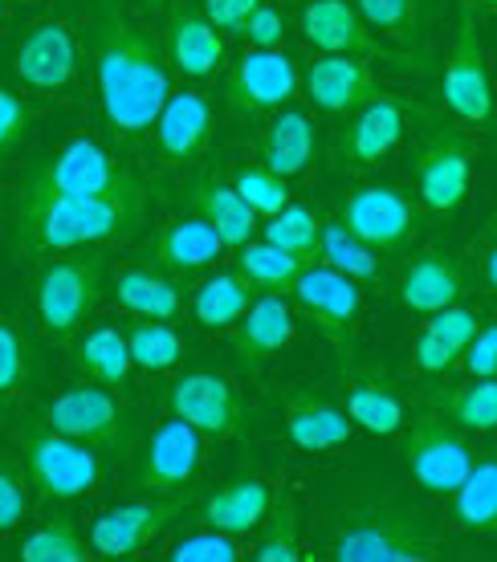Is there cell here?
<instances>
[{"mask_svg":"<svg viewBox=\"0 0 497 562\" xmlns=\"http://www.w3.org/2000/svg\"><path fill=\"white\" fill-rule=\"evenodd\" d=\"M86 29H90L106 127L118 143H139L143 135H151L171 94V78L156 37L123 9V0H94Z\"/></svg>","mask_w":497,"mask_h":562,"instance_id":"obj_1","label":"cell"},{"mask_svg":"<svg viewBox=\"0 0 497 562\" xmlns=\"http://www.w3.org/2000/svg\"><path fill=\"white\" fill-rule=\"evenodd\" d=\"M147 196L151 188L135 171L106 196H57L42 183L25 180L13 209V245L29 257H49L127 240L147 221Z\"/></svg>","mask_w":497,"mask_h":562,"instance_id":"obj_2","label":"cell"},{"mask_svg":"<svg viewBox=\"0 0 497 562\" xmlns=\"http://www.w3.org/2000/svg\"><path fill=\"white\" fill-rule=\"evenodd\" d=\"M330 554L339 562H432L441 559V542L416 509L371 506L335 535Z\"/></svg>","mask_w":497,"mask_h":562,"instance_id":"obj_3","label":"cell"},{"mask_svg":"<svg viewBox=\"0 0 497 562\" xmlns=\"http://www.w3.org/2000/svg\"><path fill=\"white\" fill-rule=\"evenodd\" d=\"M21 457L29 485L49 502H74L102 485V452L49 424H25Z\"/></svg>","mask_w":497,"mask_h":562,"instance_id":"obj_4","label":"cell"},{"mask_svg":"<svg viewBox=\"0 0 497 562\" xmlns=\"http://www.w3.org/2000/svg\"><path fill=\"white\" fill-rule=\"evenodd\" d=\"M441 99L461 123L482 127L494 119V74H489L482 29H477V9H470V4H461V13H456L453 42H449V57H444Z\"/></svg>","mask_w":497,"mask_h":562,"instance_id":"obj_5","label":"cell"},{"mask_svg":"<svg viewBox=\"0 0 497 562\" xmlns=\"http://www.w3.org/2000/svg\"><path fill=\"white\" fill-rule=\"evenodd\" d=\"M102 261L94 257H66L42 269L37 278V323L54 342H74L86 326L90 310L99 306L102 294Z\"/></svg>","mask_w":497,"mask_h":562,"instance_id":"obj_6","label":"cell"},{"mask_svg":"<svg viewBox=\"0 0 497 562\" xmlns=\"http://www.w3.org/2000/svg\"><path fill=\"white\" fill-rule=\"evenodd\" d=\"M42 424L74 436V440H86V445H94L99 452H118L131 445L135 412L118 400L114 387H102V383L86 387L82 383V387L54 395L42 408Z\"/></svg>","mask_w":497,"mask_h":562,"instance_id":"obj_7","label":"cell"},{"mask_svg":"<svg viewBox=\"0 0 497 562\" xmlns=\"http://www.w3.org/2000/svg\"><path fill=\"white\" fill-rule=\"evenodd\" d=\"M294 294H298L306 318L318 326V335L339 351L342 363H351L359 342V314H363V294H359L355 278H347L330 266H306L294 281Z\"/></svg>","mask_w":497,"mask_h":562,"instance_id":"obj_8","label":"cell"},{"mask_svg":"<svg viewBox=\"0 0 497 562\" xmlns=\"http://www.w3.org/2000/svg\"><path fill=\"white\" fill-rule=\"evenodd\" d=\"M416 196L428 212H456L470 196L473 183V143L465 131L441 127L432 131L413 155Z\"/></svg>","mask_w":497,"mask_h":562,"instance_id":"obj_9","label":"cell"},{"mask_svg":"<svg viewBox=\"0 0 497 562\" xmlns=\"http://www.w3.org/2000/svg\"><path fill=\"white\" fill-rule=\"evenodd\" d=\"M404 464L416 485L428 493H456V485L470 477L473 452L456 424L441 412H425L413 420V432L404 440Z\"/></svg>","mask_w":497,"mask_h":562,"instance_id":"obj_10","label":"cell"},{"mask_svg":"<svg viewBox=\"0 0 497 562\" xmlns=\"http://www.w3.org/2000/svg\"><path fill=\"white\" fill-rule=\"evenodd\" d=\"M339 221L380 254H404L420 233V212L392 183H363L339 204Z\"/></svg>","mask_w":497,"mask_h":562,"instance_id":"obj_11","label":"cell"},{"mask_svg":"<svg viewBox=\"0 0 497 562\" xmlns=\"http://www.w3.org/2000/svg\"><path fill=\"white\" fill-rule=\"evenodd\" d=\"M416 106L399 99H380L363 102L359 111H351L347 119V127L339 131V139H335V164L342 171H368V168H380L387 155L396 151L404 135H408V123L416 119Z\"/></svg>","mask_w":497,"mask_h":562,"instance_id":"obj_12","label":"cell"},{"mask_svg":"<svg viewBox=\"0 0 497 562\" xmlns=\"http://www.w3.org/2000/svg\"><path fill=\"white\" fill-rule=\"evenodd\" d=\"M82 70V54H78V33L70 21L61 16H45L21 33L13 54V74L29 90H42V94H57V90H70L78 82Z\"/></svg>","mask_w":497,"mask_h":562,"instance_id":"obj_13","label":"cell"},{"mask_svg":"<svg viewBox=\"0 0 497 562\" xmlns=\"http://www.w3.org/2000/svg\"><path fill=\"white\" fill-rule=\"evenodd\" d=\"M184 509L188 497H180V493H151L147 502L106 509L90 526V547H94V554H106V559H131L143 547H151L171 521L184 518Z\"/></svg>","mask_w":497,"mask_h":562,"instance_id":"obj_14","label":"cell"},{"mask_svg":"<svg viewBox=\"0 0 497 562\" xmlns=\"http://www.w3.org/2000/svg\"><path fill=\"white\" fill-rule=\"evenodd\" d=\"M168 408L171 416L188 420L208 440H233L245 428L241 392L216 371H188V375H180L168 387Z\"/></svg>","mask_w":497,"mask_h":562,"instance_id":"obj_15","label":"cell"},{"mask_svg":"<svg viewBox=\"0 0 497 562\" xmlns=\"http://www.w3.org/2000/svg\"><path fill=\"white\" fill-rule=\"evenodd\" d=\"M204 440L208 436L196 432L180 416L163 420L143 445L135 481L151 493H184L200 473V464H204Z\"/></svg>","mask_w":497,"mask_h":562,"instance_id":"obj_16","label":"cell"},{"mask_svg":"<svg viewBox=\"0 0 497 562\" xmlns=\"http://www.w3.org/2000/svg\"><path fill=\"white\" fill-rule=\"evenodd\" d=\"M298 66L282 49H253L237 61V70L228 74L225 102L233 114H270L298 94Z\"/></svg>","mask_w":497,"mask_h":562,"instance_id":"obj_17","label":"cell"},{"mask_svg":"<svg viewBox=\"0 0 497 562\" xmlns=\"http://www.w3.org/2000/svg\"><path fill=\"white\" fill-rule=\"evenodd\" d=\"M127 176L131 171L118 168L111 151L99 147L94 139H70L66 147H57L49 159H42L29 180L57 192V196H106Z\"/></svg>","mask_w":497,"mask_h":562,"instance_id":"obj_18","label":"cell"},{"mask_svg":"<svg viewBox=\"0 0 497 562\" xmlns=\"http://www.w3.org/2000/svg\"><path fill=\"white\" fill-rule=\"evenodd\" d=\"M302 86H306V99L323 114H351L363 102L384 94V86L371 70V57L355 54H318L302 74Z\"/></svg>","mask_w":497,"mask_h":562,"instance_id":"obj_19","label":"cell"},{"mask_svg":"<svg viewBox=\"0 0 497 562\" xmlns=\"http://www.w3.org/2000/svg\"><path fill=\"white\" fill-rule=\"evenodd\" d=\"M302 33L318 54H355L396 61V54L371 33V25L359 16L351 0H306L302 4Z\"/></svg>","mask_w":497,"mask_h":562,"instance_id":"obj_20","label":"cell"},{"mask_svg":"<svg viewBox=\"0 0 497 562\" xmlns=\"http://www.w3.org/2000/svg\"><path fill=\"white\" fill-rule=\"evenodd\" d=\"M151 135H156L159 164H168V168L196 164L213 139V102L200 90H171Z\"/></svg>","mask_w":497,"mask_h":562,"instance_id":"obj_21","label":"cell"},{"mask_svg":"<svg viewBox=\"0 0 497 562\" xmlns=\"http://www.w3.org/2000/svg\"><path fill=\"white\" fill-rule=\"evenodd\" d=\"M399 302L413 314H437L465 294V266L444 245H425L399 273Z\"/></svg>","mask_w":497,"mask_h":562,"instance_id":"obj_22","label":"cell"},{"mask_svg":"<svg viewBox=\"0 0 497 562\" xmlns=\"http://www.w3.org/2000/svg\"><path fill=\"white\" fill-rule=\"evenodd\" d=\"M163 57L184 78H208L225 66V33L204 16V9L196 13L188 4H176L163 29Z\"/></svg>","mask_w":497,"mask_h":562,"instance_id":"obj_23","label":"cell"},{"mask_svg":"<svg viewBox=\"0 0 497 562\" xmlns=\"http://www.w3.org/2000/svg\"><path fill=\"white\" fill-rule=\"evenodd\" d=\"M180 196L188 200V209L204 216L208 225L221 233L228 249H241L245 240H253V228H257V212L249 209L241 200V192L233 188V183L216 180L213 171H196V176H188L180 183Z\"/></svg>","mask_w":497,"mask_h":562,"instance_id":"obj_24","label":"cell"},{"mask_svg":"<svg viewBox=\"0 0 497 562\" xmlns=\"http://www.w3.org/2000/svg\"><path fill=\"white\" fill-rule=\"evenodd\" d=\"M298 335L294 326V310L285 306L282 294H261L249 302L245 318L233 330V351L241 359V367H261L266 359L282 355Z\"/></svg>","mask_w":497,"mask_h":562,"instance_id":"obj_25","label":"cell"},{"mask_svg":"<svg viewBox=\"0 0 497 562\" xmlns=\"http://www.w3.org/2000/svg\"><path fill=\"white\" fill-rule=\"evenodd\" d=\"M257 151H261V164L273 168L278 176H285V180L302 176L314 164V155H318L314 119L306 111H294V106L270 111L266 127L257 135Z\"/></svg>","mask_w":497,"mask_h":562,"instance_id":"obj_26","label":"cell"},{"mask_svg":"<svg viewBox=\"0 0 497 562\" xmlns=\"http://www.w3.org/2000/svg\"><path fill=\"white\" fill-rule=\"evenodd\" d=\"M273 497L278 493L270 490L266 477H233L204 502L200 518H204V526H213V530L241 538L249 530H261V521L270 518L273 509Z\"/></svg>","mask_w":497,"mask_h":562,"instance_id":"obj_27","label":"cell"},{"mask_svg":"<svg viewBox=\"0 0 497 562\" xmlns=\"http://www.w3.org/2000/svg\"><path fill=\"white\" fill-rule=\"evenodd\" d=\"M225 249L228 245L221 240V233H216L204 216H196V212H192V216H171L156 237V261L168 269V273H176V278L213 266Z\"/></svg>","mask_w":497,"mask_h":562,"instance_id":"obj_28","label":"cell"},{"mask_svg":"<svg viewBox=\"0 0 497 562\" xmlns=\"http://www.w3.org/2000/svg\"><path fill=\"white\" fill-rule=\"evenodd\" d=\"M342 395H347V416L375 436H396L408 420L404 400L371 371H347L342 367Z\"/></svg>","mask_w":497,"mask_h":562,"instance_id":"obj_29","label":"cell"},{"mask_svg":"<svg viewBox=\"0 0 497 562\" xmlns=\"http://www.w3.org/2000/svg\"><path fill=\"white\" fill-rule=\"evenodd\" d=\"M285 432L306 452H327L351 440V420L335 404L310 392H294L285 404Z\"/></svg>","mask_w":497,"mask_h":562,"instance_id":"obj_30","label":"cell"},{"mask_svg":"<svg viewBox=\"0 0 497 562\" xmlns=\"http://www.w3.org/2000/svg\"><path fill=\"white\" fill-rule=\"evenodd\" d=\"M114 297L135 318H163V323H171L184 310L180 285L163 278V273H156V269H118L114 273Z\"/></svg>","mask_w":497,"mask_h":562,"instance_id":"obj_31","label":"cell"},{"mask_svg":"<svg viewBox=\"0 0 497 562\" xmlns=\"http://www.w3.org/2000/svg\"><path fill=\"white\" fill-rule=\"evenodd\" d=\"M74 363L82 371L90 383H102V387H123L131 380V347H127V335L123 330H114V326H94L90 335L74 347Z\"/></svg>","mask_w":497,"mask_h":562,"instance_id":"obj_32","label":"cell"},{"mask_svg":"<svg viewBox=\"0 0 497 562\" xmlns=\"http://www.w3.org/2000/svg\"><path fill=\"white\" fill-rule=\"evenodd\" d=\"M453 518L470 535H497V457L473 461L470 477L453 493Z\"/></svg>","mask_w":497,"mask_h":562,"instance_id":"obj_33","label":"cell"},{"mask_svg":"<svg viewBox=\"0 0 497 562\" xmlns=\"http://www.w3.org/2000/svg\"><path fill=\"white\" fill-rule=\"evenodd\" d=\"M253 294L257 290L237 273V269H233V273H216V278H208L196 290L192 314H196V323L204 326V330H228V326H237L245 318Z\"/></svg>","mask_w":497,"mask_h":562,"instance_id":"obj_34","label":"cell"},{"mask_svg":"<svg viewBox=\"0 0 497 562\" xmlns=\"http://www.w3.org/2000/svg\"><path fill=\"white\" fill-rule=\"evenodd\" d=\"M444 420L461 432H494L497 428V380H473L461 387H444L432 395Z\"/></svg>","mask_w":497,"mask_h":562,"instance_id":"obj_35","label":"cell"},{"mask_svg":"<svg viewBox=\"0 0 497 562\" xmlns=\"http://www.w3.org/2000/svg\"><path fill=\"white\" fill-rule=\"evenodd\" d=\"M302 269H306V261L294 254H285V249H278L273 240H261V245L245 240L241 254H237V273H241L253 290H266V294H285V290H294V281H298Z\"/></svg>","mask_w":497,"mask_h":562,"instance_id":"obj_36","label":"cell"},{"mask_svg":"<svg viewBox=\"0 0 497 562\" xmlns=\"http://www.w3.org/2000/svg\"><path fill=\"white\" fill-rule=\"evenodd\" d=\"M318 257L330 269H339L355 281H384V266H380V249H371L368 240H359L342 221H323V249Z\"/></svg>","mask_w":497,"mask_h":562,"instance_id":"obj_37","label":"cell"},{"mask_svg":"<svg viewBox=\"0 0 497 562\" xmlns=\"http://www.w3.org/2000/svg\"><path fill=\"white\" fill-rule=\"evenodd\" d=\"M257 562H298L302 559V521H298V502L290 493L273 497L270 518L261 521V538L253 550Z\"/></svg>","mask_w":497,"mask_h":562,"instance_id":"obj_38","label":"cell"},{"mask_svg":"<svg viewBox=\"0 0 497 562\" xmlns=\"http://www.w3.org/2000/svg\"><path fill=\"white\" fill-rule=\"evenodd\" d=\"M266 240H273L278 249L302 257L306 266L318 261V249H323V216L302 204H285L282 212H273L270 225H266Z\"/></svg>","mask_w":497,"mask_h":562,"instance_id":"obj_39","label":"cell"},{"mask_svg":"<svg viewBox=\"0 0 497 562\" xmlns=\"http://www.w3.org/2000/svg\"><path fill=\"white\" fill-rule=\"evenodd\" d=\"M127 347L135 367H143V371H168V367H176L184 359V338L176 335L163 318H139V323H131Z\"/></svg>","mask_w":497,"mask_h":562,"instance_id":"obj_40","label":"cell"},{"mask_svg":"<svg viewBox=\"0 0 497 562\" xmlns=\"http://www.w3.org/2000/svg\"><path fill=\"white\" fill-rule=\"evenodd\" d=\"M25 562H86L94 554V547H86V538L78 535V526L70 518H54L37 526L33 535L16 550Z\"/></svg>","mask_w":497,"mask_h":562,"instance_id":"obj_41","label":"cell"},{"mask_svg":"<svg viewBox=\"0 0 497 562\" xmlns=\"http://www.w3.org/2000/svg\"><path fill=\"white\" fill-rule=\"evenodd\" d=\"M359 16L371 29H380V37L392 42H413L420 33V16H425V0H351Z\"/></svg>","mask_w":497,"mask_h":562,"instance_id":"obj_42","label":"cell"},{"mask_svg":"<svg viewBox=\"0 0 497 562\" xmlns=\"http://www.w3.org/2000/svg\"><path fill=\"white\" fill-rule=\"evenodd\" d=\"M33 380V351L25 330L0 314V400L21 395Z\"/></svg>","mask_w":497,"mask_h":562,"instance_id":"obj_43","label":"cell"},{"mask_svg":"<svg viewBox=\"0 0 497 562\" xmlns=\"http://www.w3.org/2000/svg\"><path fill=\"white\" fill-rule=\"evenodd\" d=\"M233 188L241 192V200L249 204L253 212H261V216H273V212H282L285 204H290V183H285V176H278L273 168H241L237 171V180H233Z\"/></svg>","mask_w":497,"mask_h":562,"instance_id":"obj_44","label":"cell"},{"mask_svg":"<svg viewBox=\"0 0 497 562\" xmlns=\"http://www.w3.org/2000/svg\"><path fill=\"white\" fill-rule=\"evenodd\" d=\"M168 554L176 562H237L241 559V542H237V535H225V530H213V526H208L204 535L180 538Z\"/></svg>","mask_w":497,"mask_h":562,"instance_id":"obj_45","label":"cell"},{"mask_svg":"<svg viewBox=\"0 0 497 562\" xmlns=\"http://www.w3.org/2000/svg\"><path fill=\"white\" fill-rule=\"evenodd\" d=\"M428 330L432 335H441L449 347H453L456 355H465V347L473 342V335L482 330V310H473V306H444L437 310V314H428Z\"/></svg>","mask_w":497,"mask_h":562,"instance_id":"obj_46","label":"cell"},{"mask_svg":"<svg viewBox=\"0 0 497 562\" xmlns=\"http://www.w3.org/2000/svg\"><path fill=\"white\" fill-rule=\"evenodd\" d=\"M29 127H33V111H29L25 99L9 94L0 86V164H9L29 139Z\"/></svg>","mask_w":497,"mask_h":562,"instance_id":"obj_47","label":"cell"},{"mask_svg":"<svg viewBox=\"0 0 497 562\" xmlns=\"http://www.w3.org/2000/svg\"><path fill=\"white\" fill-rule=\"evenodd\" d=\"M25 481L9 461H0V535L25 521Z\"/></svg>","mask_w":497,"mask_h":562,"instance_id":"obj_48","label":"cell"},{"mask_svg":"<svg viewBox=\"0 0 497 562\" xmlns=\"http://www.w3.org/2000/svg\"><path fill=\"white\" fill-rule=\"evenodd\" d=\"M461 367L470 371L473 380H497V323L482 326L473 342L461 355Z\"/></svg>","mask_w":497,"mask_h":562,"instance_id":"obj_49","label":"cell"},{"mask_svg":"<svg viewBox=\"0 0 497 562\" xmlns=\"http://www.w3.org/2000/svg\"><path fill=\"white\" fill-rule=\"evenodd\" d=\"M241 37H249L253 49H278L285 42V16L282 9H273V4H257V13L249 16V25H245Z\"/></svg>","mask_w":497,"mask_h":562,"instance_id":"obj_50","label":"cell"},{"mask_svg":"<svg viewBox=\"0 0 497 562\" xmlns=\"http://www.w3.org/2000/svg\"><path fill=\"white\" fill-rule=\"evenodd\" d=\"M257 4H261V0H204V16H208L225 37H241L245 25H249V16L257 13Z\"/></svg>","mask_w":497,"mask_h":562,"instance_id":"obj_51","label":"cell"},{"mask_svg":"<svg viewBox=\"0 0 497 562\" xmlns=\"http://www.w3.org/2000/svg\"><path fill=\"white\" fill-rule=\"evenodd\" d=\"M413 355H416V367H420L425 375H444L449 367L461 363V355H456L441 335H432L428 326L420 330V338H416V351Z\"/></svg>","mask_w":497,"mask_h":562,"instance_id":"obj_52","label":"cell"},{"mask_svg":"<svg viewBox=\"0 0 497 562\" xmlns=\"http://www.w3.org/2000/svg\"><path fill=\"white\" fill-rule=\"evenodd\" d=\"M485 245H489V257H485V266H482V278H485V285H489V294L497 297V237L485 240Z\"/></svg>","mask_w":497,"mask_h":562,"instance_id":"obj_53","label":"cell"},{"mask_svg":"<svg viewBox=\"0 0 497 562\" xmlns=\"http://www.w3.org/2000/svg\"><path fill=\"white\" fill-rule=\"evenodd\" d=\"M494 237H497V204H494V212H489V221H485L482 237H477V240L485 245V240H494Z\"/></svg>","mask_w":497,"mask_h":562,"instance_id":"obj_54","label":"cell"},{"mask_svg":"<svg viewBox=\"0 0 497 562\" xmlns=\"http://www.w3.org/2000/svg\"><path fill=\"white\" fill-rule=\"evenodd\" d=\"M461 4H470V9H497V0H461Z\"/></svg>","mask_w":497,"mask_h":562,"instance_id":"obj_55","label":"cell"},{"mask_svg":"<svg viewBox=\"0 0 497 562\" xmlns=\"http://www.w3.org/2000/svg\"><path fill=\"white\" fill-rule=\"evenodd\" d=\"M4 21H9V13H4V0H0V25H4Z\"/></svg>","mask_w":497,"mask_h":562,"instance_id":"obj_56","label":"cell"},{"mask_svg":"<svg viewBox=\"0 0 497 562\" xmlns=\"http://www.w3.org/2000/svg\"><path fill=\"white\" fill-rule=\"evenodd\" d=\"M156 4H163V0H156Z\"/></svg>","mask_w":497,"mask_h":562,"instance_id":"obj_57","label":"cell"}]
</instances>
